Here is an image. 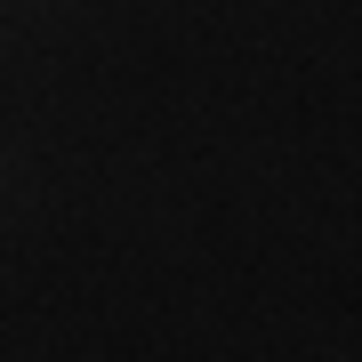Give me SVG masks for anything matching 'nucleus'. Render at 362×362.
Masks as SVG:
<instances>
[]
</instances>
